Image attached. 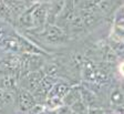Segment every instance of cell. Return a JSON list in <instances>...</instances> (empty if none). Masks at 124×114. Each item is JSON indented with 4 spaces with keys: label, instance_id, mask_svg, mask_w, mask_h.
I'll return each mask as SVG.
<instances>
[{
    "label": "cell",
    "instance_id": "1",
    "mask_svg": "<svg viewBox=\"0 0 124 114\" xmlns=\"http://www.w3.org/2000/svg\"><path fill=\"white\" fill-rule=\"evenodd\" d=\"M120 72H121L122 75H124V62H122L121 65H120Z\"/></svg>",
    "mask_w": 124,
    "mask_h": 114
}]
</instances>
